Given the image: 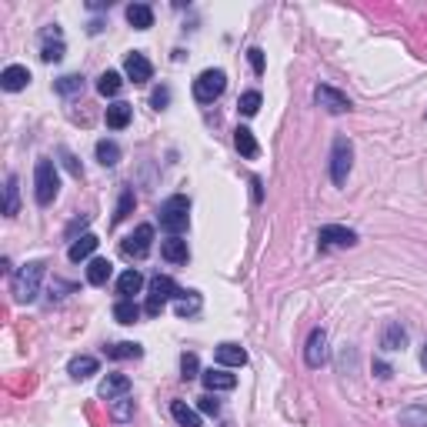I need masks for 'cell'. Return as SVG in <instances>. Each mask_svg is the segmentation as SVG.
<instances>
[{"label":"cell","instance_id":"17","mask_svg":"<svg viewBox=\"0 0 427 427\" xmlns=\"http://www.w3.org/2000/svg\"><path fill=\"white\" fill-rule=\"evenodd\" d=\"M131 117H134V107H131V104H124V100L110 104L107 114H104V121H107L110 131H124V127L131 124Z\"/></svg>","mask_w":427,"mask_h":427},{"label":"cell","instance_id":"1","mask_svg":"<svg viewBox=\"0 0 427 427\" xmlns=\"http://www.w3.org/2000/svg\"><path fill=\"white\" fill-rule=\"evenodd\" d=\"M57 190H60V174H57V164H54V161H47V157H40V161H37V167H33V198H37V204H40V207H47V204H54Z\"/></svg>","mask_w":427,"mask_h":427},{"label":"cell","instance_id":"24","mask_svg":"<svg viewBox=\"0 0 427 427\" xmlns=\"http://www.w3.org/2000/svg\"><path fill=\"white\" fill-rule=\"evenodd\" d=\"M110 271H114V264H110L107 257H94V261L87 264V284L104 287L110 281Z\"/></svg>","mask_w":427,"mask_h":427},{"label":"cell","instance_id":"3","mask_svg":"<svg viewBox=\"0 0 427 427\" xmlns=\"http://www.w3.org/2000/svg\"><path fill=\"white\" fill-rule=\"evenodd\" d=\"M190 224V200L184 194H174L161 204V227L171 234V237H180Z\"/></svg>","mask_w":427,"mask_h":427},{"label":"cell","instance_id":"9","mask_svg":"<svg viewBox=\"0 0 427 427\" xmlns=\"http://www.w3.org/2000/svg\"><path fill=\"white\" fill-rule=\"evenodd\" d=\"M328 357H330V351H328V334L324 330H310V337H307V344H304V364L307 367H324L328 364Z\"/></svg>","mask_w":427,"mask_h":427},{"label":"cell","instance_id":"33","mask_svg":"<svg viewBox=\"0 0 427 427\" xmlns=\"http://www.w3.org/2000/svg\"><path fill=\"white\" fill-rule=\"evenodd\" d=\"M134 204H137V198H134V187H124V190H121V200H117V210H114V224L127 220V214L134 210Z\"/></svg>","mask_w":427,"mask_h":427},{"label":"cell","instance_id":"29","mask_svg":"<svg viewBox=\"0 0 427 427\" xmlns=\"http://www.w3.org/2000/svg\"><path fill=\"white\" fill-rule=\"evenodd\" d=\"M114 320H117V324H137V320H141L137 301H117V304H114Z\"/></svg>","mask_w":427,"mask_h":427},{"label":"cell","instance_id":"11","mask_svg":"<svg viewBox=\"0 0 427 427\" xmlns=\"http://www.w3.org/2000/svg\"><path fill=\"white\" fill-rule=\"evenodd\" d=\"M124 74H127V80H134V84H147L153 77V64L147 60V54L134 50V54H127V60H124Z\"/></svg>","mask_w":427,"mask_h":427},{"label":"cell","instance_id":"27","mask_svg":"<svg viewBox=\"0 0 427 427\" xmlns=\"http://www.w3.org/2000/svg\"><path fill=\"white\" fill-rule=\"evenodd\" d=\"M171 414H174V421L180 427H204L200 424V414L187 404V401H174V404H171Z\"/></svg>","mask_w":427,"mask_h":427},{"label":"cell","instance_id":"5","mask_svg":"<svg viewBox=\"0 0 427 427\" xmlns=\"http://www.w3.org/2000/svg\"><path fill=\"white\" fill-rule=\"evenodd\" d=\"M224 90H227V74H224L220 67H210V70H204V74L194 80V97H198L200 104H214Z\"/></svg>","mask_w":427,"mask_h":427},{"label":"cell","instance_id":"34","mask_svg":"<svg viewBox=\"0 0 427 427\" xmlns=\"http://www.w3.org/2000/svg\"><path fill=\"white\" fill-rule=\"evenodd\" d=\"M237 110H241L244 117H254V114L261 110V90H247V94H241V100H237Z\"/></svg>","mask_w":427,"mask_h":427},{"label":"cell","instance_id":"41","mask_svg":"<svg viewBox=\"0 0 427 427\" xmlns=\"http://www.w3.org/2000/svg\"><path fill=\"white\" fill-rule=\"evenodd\" d=\"M60 157H64L67 171H70V174H74V177H80V164H77V161H74V153H70V151H64V147H60Z\"/></svg>","mask_w":427,"mask_h":427},{"label":"cell","instance_id":"26","mask_svg":"<svg viewBox=\"0 0 427 427\" xmlns=\"http://www.w3.org/2000/svg\"><path fill=\"white\" fill-rule=\"evenodd\" d=\"M127 23L134 31H147V27H153V11L147 4H131L127 7Z\"/></svg>","mask_w":427,"mask_h":427},{"label":"cell","instance_id":"8","mask_svg":"<svg viewBox=\"0 0 427 427\" xmlns=\"http://www.w3.org/2000/svg\"><path fill=\"white\" fill-rule=\"evenodd\" d=\"M318 244L324 251H334V247H354L357 244V234L351 227H340V224H328V227L318 230Z\"/></svg>","mask_w":427,"mask_h":427},{"label":"cell","instance_id":"37","mask_svg":"<svg viewBox=\"0 0 427 427\" xmlns=\"http://www.w3.org/2000/svg\"><path fill=\"white\" fill-rule=\"evenodd\" d=\"M131 414H134V401H131V397H121V401H114V417H117V421H127Z\"/></svg>","mask_w":427,"mask_h":427},{"label":"cell","instance_id":"22","mask_svg":"<svg viewBox=\"0 0 427 427\" xmlns=\"http://www.w3.org/2000/svg\"><path fill=\"white\" fill-rule=\"evenodd\" d=\"M97 237H94V234H80V237H77L74 244H70V247H67V257H70V261L74 264H80V261H87L90 254L97 251Z\"/></svg>","mask_w":427,"mask_h":427},{"label":"cell","instance_id":"40","mask_svg":"<svg viewBox=\"0 0 427 427\" xmlns=\"http://www.w3.org/2000/svg\"><path fill=\"white\" fill-rule=\"evenodd\" d=\"M198 407H200V411H204V414H217V411H220V404H217V401H214V397H200V401H198Z\"/></svg>","mask_w":427,"mask_h":427},{"label":"cell","instance_id":"18","mask_svg":"<svg viewBox=\"0 0 427 427\" xmlns=\"http://www.w3.org/2000/svg\"><path fill=\"white\" fill-rule=\"evenodd\" d=\"M141 287H144V274L134 271V267L117 277V294H121V301H134V294H141Z\"/></svg>","mask_w":427,"mask_h":427},{"label":"cell","instance_id":"16","mask_svg":"<svg viewBox=\"0 0 427 427\" xmlns=\"http://www.w3.org/2000/svg\"><path fill=\"white\" fill-rule=\"evenodd\" d=\"M381 347L387 354H394V351H404L407 347V330L397 324V320H391L387 328H384V334H381Z\"/></svg>","mask_w":427,"mask_h":427},{"label":"cell","instance_id":"6","mask_svg":"<svg viewBox=\"0 0 427 427\" xmlns=\"http://www.w3.org/2000/svg\"><path fill=\"white\" fill-rule=\"evenodd\" d=\"M180 294H184V291H180V287H177L174 281H171V277L157 274V277L151 281V297H147V307H144V310H147L151 318H157V314L164 310L167 301H177Z\"/></svg>","mask_w":427,"mask_h":427},{"label":"cell","instance_id":"10","mask_svg":"<svg viewBox=\"0 0 427 427\" xmlns=\"http://www.w3.org/2000/svg\"><path fill=\"white\" fill-rule=\"evenodd\" d=\"M314 100H318V107H324L328 114H347V110H351V97L340 94L337 87H330V84H320V87L314 90Z\"/></svg>","mask_w":427,"mask_h":427},{"label":"cell","instance_id":"20","mask_svg":"<svg viewBox=\"0 0 427 427\" xmlns=\"http://www.w3.org/2000/svg\"><path fill=\"white\" fill-rule=\"evenodd\" d=\"M214 357H217L220 367H244L247 364V351L237 347V344H220L217 351H214Z\"/></svg>","mask_w":427,"mask_h":427},{"label":"cell","instance_id":"35","mask_svg":"<svg viewBox=\"0 0 427 427\" xmlns=\"http://www.w3.org/2000/svg\"><path fill=\"white\" fill-rule=\"evenodd\" d=\"M54 87H57V94L70 97V94H77V90L84 87V77H80V74H64V77H60V80L54 84Z\"/></svg>","mask_w":427,"mask_h":427},{"label":"cell","instance_id":"4","mask_svg":"<svg viewBox=\"0 0 427 427\" xmlns=\"http://www.w3.org/2000/svg\"><path fill=\"white\" fill-rule=\"evenodd\" d=\"M351 167H354V144L351 137H334L330 144V180L337 187L347 184V177H351Z\"/></svg>","mask_w":427,"mask_h":427},{"label":"cell","instance_id":"43","mask_svg":"<svg viewBox=\"0 0 427 427\" xmlns=\"http://www.w3.org/2000/svg\"><path fill=\"white\" fill-rule=\"evenodd\" d=\"M421 364H424V371H427V340H424V351H421Z\"/></svg>","mask_w":427,"mask_h":427},{"label":"cell","instance_id":"38","mask_svg":"<svg viewBox=\"0 0 427 427\" xmlns=\"http://www.w3.org/2000/svg\"><path fill=\"white\" fill-rule=\"evenodd\" d=\"M247 57H251L254 74L261 77V74H264V50H261V47H251V50H247Z\"/></svg>","mask_w":427,"mask_h":427},{"label":"cell","instance_id":"32","mask_svg":"<svg viewBox=\"0 0 427 427\" xmlns=\"http://www.w3.org/2000/svg\"><path fill=\"white\" fill-rule=\"evenodd\" d=\"M97 161L104 167H114L117 161H121V147L114 141H97Z\"/></svg>","mask_w":427,"mask_h":427},{"label":"cell","instance_id":"30","mask_svg":"<svg viewBox=\"0 0 427 427\" xmlns=\"http://www.w3.org/2000/svg\"><path fill=\"white\" fill-rule=\"evenodd\" d=\"M121 87H124V80H121V74H117V70H104V74H100L97 90L104 94V97H117V94H121Z\"/></svg>","mask_w":427,"mask_h":427},{"label":"cell","instance_id":"19","mask_svg":"<svg viewBox=\"0 0 427 427\" xmlns=\"http://www.w3.org/2000/svg\"><path fill=\"white\" fill-rule=\"evenodd\" d=\"M234 147H237L241 157H247V161H254V157L261 153V144H257L251 127H237V131H234Z\"/></svg>","mask_w":427,"mask_h":427},{"label":"cell","instance_id":"2","mask_svg":"<svg viewBox=\"0 0 427 427\" xmlns=\"http://www.w3.org/2000/svg\"><path fill=\"white\" fill-rule=\"evenodd\" d=\"M44 267H47L44 261H31L13 274V297H17L21 304L37 301V294H40V281H44Z\"/></svg>","mask_w":427,"mask_h":427},{"label":"cell","instance_id":"23","mask_svg":"<svg viewBox=\"0 0 427 427\" xmlns=\"http://www.w3.org/2000/svg\"><path fill=\"white\" fill-rule=\"evenodd\" d=\"M67 374H70L74 381H87V377H94V374H97V357L80 354V357H74V361L67 364Z\"/></svg>","mask_w":427,"mask_h":427},{"label":"cell","instance_id":"21","mask_svg":"<svg viewBox=\"0 0 427 427\" xmlns=\"http://www.w3.org/2000/svg\"><path fill=\"white\" fill-rule=\"evenodd\" d=\"M161 257L171 264H187V257H190L187 241L184 237H167V241H161Z\"/></svg>","mask_w":427,"mask_h":427},{"label":"cell","instance_id":"36","mask_svg":"<svg viewBox=\"0 0 427 427\" xmlns=\"http://www.w3.org/2000/svg\"><path fill=\"white\" fill-rule=\"evenodd\" d=\"M180 377H184V381H190V377H198L200 374V361H198V354H184V357H180Z\"/></svg>","mask_w":427,"mask_h":427},{"label":"cell","instance_id":"13","mask_svg":"<svg viewBox=\"0 0 427 427\" xmlns=\"http://www.w3.org/2000/svg\"><path fill=\"white\" fill-rule=\"evenodd\" d=\"M200 381H204V387H207L210 394H217V391H234V387H237V377L227 374V367H210V371L200 374Z\"/></svg>","mask_w":427,"mask_h":427},{"label":"cell","instance_id":"15","mask_svg":"<svg viewBox=\"0 0 427 427\" xmlns=\"http://www.w3.org/2000/svg\"><path fill=\"white\" fill-rule=\"evenodd\" d=\"M127 391H131V377L127 374H107L100 381V397L104 401H121V397H127Z\"/></svg>","mask_w":427,"mask_h":427},{"label":"cell","instance_id":"12","mask_svg":"<svg viewBox=\"0 0 427 427\" xmlns=\"http://www.w3.org/2000/svg\"><path fill=\"white\" fill-rule=\"evenodd\" d=\"M40 40H44V47H40V57H44L47 64H57L60 57L67 54V47H64V37H60V27H47L44 33H40Z\"/></svg>","mask_w":427,"mask_h":427},{"label":"cell","instance_id":"28","mask_svg":"<svg viewBox=\"0 0 427 427\" xmlns=\"http://www.w3.org/2000/svg\"><path fill=\"white\" fill-rule=\"evenodd\" d=\"M397 421L404 427H427V404H407L397 414Z\"/></svg>","mask_w":427,"mask_h":427},{"label":"cell","instance_id":"25","mask_svg":"<svg viewBox=\"0 0 427 427\" xmlns=\"http://www.w3.org/2000/svg\"><path fill=\"white\" fill-rule=\"evenodd\" d=\"M21 210V190H17V174H7V187H4V217H17Z\"/></svg>","mask_w":427,"mask_h":427},{"label":"cell","instance_id":"7","mask_svg":"<svg viewBox=\"0 0 427 427\" xmlns=\"http://www.w3.org/2000/svg\"><path fill=\"white\" fill-rule=\"evenodd\" d=\"M151 244H153V227L151 224H141L131 237H124L121 251L127 254V257H134V261H144V257L151 254Z\"/></svg>","mask_w":427,"mask_h":427},{"label":"cell","instance_id":"31","mask_svg":"<svg viewBox=\"0 0 427 427\" xmlns=\"http://www.w3.org/2000/svg\"><path fill=\"white\" fill-rule=\"evenodd\" d=\"M110 361H127V357H141V344H131V340H121V344H110L107 347Z\"/></svg>","mask_w":427,"mask_h":427},{"label":"cell","instance_id":"42","mask_svg":"<svg viewBox=\"0 0 427 427\" xmlns=\"http://www.w3.org/2000/svg\"><path fill=\"white\" fill-rule=\"evenodd\" d=\"M374 371H377V377H384V381H387V377H391V364H384V361H374Z\"/></svg>","mask_w":427,"mask_h":427},{"label":"cell","instance_id":"39","mask_svg":"<svg viewBox=\"0 0 427 427\" xmlns=\"http://www.w3.org/2000/svg\"><path fill=\"white\" fill-rule=\"evenodd\" d=\"M151 104H153L157 110L167 107V104H171V90H167V87H157V90H153V97H151Z\"/></svg>","mask_w":427,"mask_h":427},{"label":"cell","instance_id":"14","mask_svg":"<svg viewBox=\"0 0 427 427\" xmlns=\"http://www.w3.org/2000/svg\"><path fill=\"white\" fill-rule=\"evenodd\" d=\"M31 84V70L23 64H11L4 67V74H0V87L7 90V94H17V90H23Z\"/></svg>","mask_w":427,"mask_h":427}]
</instances>
